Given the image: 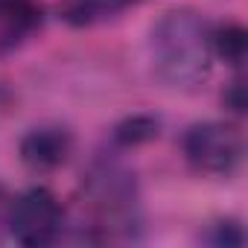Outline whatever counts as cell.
Instances as JSON below:
<instances>
[{"mask_svg":"<svg viewBox=\"0 0 248 248\" xmlns=\"http://www.w3.org/2000/svg\"><path fill=\"white\" fill-rule=\"evenodd\" d=\"M152 67L170 88H193L210 73V27L199 12L175 9L152 27Z\"/></svg>","mask_w":248,"mask_h":248,"instance_id":"1","label":"cell"},{"mask_svg":"<svg viewBox=\"0 0 248 248\" xmlns=\"http://www.w3.org/2000/svg\"><path fill=\"white\" fill-rule=\"evenodd\" d=\"M184 158L196 172L204 175H231L245 152L242 143V132L233 123H219V120H207V123H196L184 132Z\"/></svg>","mask_w":248,"mask_h":248,"instance_id":"2","label":"cell"},{"mask_svg":"<svg viewBox=\"0 0 248 248\" xmlns=\"http://www.w3.org/2000/svg\"><path fill=\"white\" fill-rule=\"evenodd\" d=\"M62 222H64V210L47 187H30L27 193L12 199L9 233L15 236V242L27 248L50 245L59 236Z\"/></svg>","mask_w":248,"mask_h":248,"instance_id":"3","label":"cell"},{"mask_svg":"<svg viewBox=\"0 0 248 248\" xmlns=\"http://www.w3.org/2000/svg\"><path fill=\"white\" fill-rule=\"evenodd\" d=\"M88 199L102 222L129 225L135 210V181L117 164H99L88 175Z\"/></svg>","mask_w":248,"mask_h":248,"instance_id":"4","label":"cell"},{"mask_svg":"<svg viewBox=\"0 0 248 248\" xmlns=\"http://www.w3.org/2000/svg\"><path fill=\"white\" fill-rule=\"evenodd\" d=\"M73 152V135L64 126H38L21 140V161L35 172L59 170Z\"/></svg>","mask_w":248,"mask_h":248,"instance_id":"5","label":"cell"},{"mask_svg":"<svg viewBox=\"0 0 248 248\" xmlns=\"http://www.w3.org/2000/svg\"><path fill=\"white\" fill-rule=\"evenodd\" d=\"M41 18L38 0H0V56L21 47L41 27Z\"/></svg>","mask_w":248,"mask_h":248,"instance_id":"6","label":"cell"},{"mask_svg":"<svg viewBox=\"0 0 248 248\" xmlns=\"http://www.w3.org/2000/svg\"><path fill=\"white\" fill-rule=\"evenodd\" d=\"M135 3H140V0H67L62 6V18L70 27H96L102 21L117 18Z\"/></svg>","mask_w":248,"mask_h":248,"instance_id":"7","label":"cell"},{"mask_svg":"<svg viewBox=\"0 0 248 248\" xmlns=\"http://www.w3.org/2000/svg\"><path fill=\"white\" fill-rule=\"evenodd\" d=\"M210 47L213 56L222 59L231 67H242L245 56H248V32L239 24H222L216 30H210Z\"/></svg>","mask_w":248,"mask_h":248,"instance_id":"8","label":"cell"},{"mask_svg":"<svg viewBox=\"0 0 248 248\" xmlns=\"http://www.w3.org/2000/svg\"><path fill=\"white\" fill-rule=\"evenodd\" d=\"M161 135V123L158 117L149 114H135L129 120H123L120 126L114 129V143L123 149H132V146H143L149 140H155Z\"/></svg>","mask_w":248,"mask_h":248,"instance_id":"9","label":"cell"},{"mask_svg":"<svg viewBox=\"0 0 248 248\" xmlns=\"http://www.w3.org/2000/svg\"><path fill=\"white\" fill-rule=\"evenodd\" d=\"M213 242L216 245H225V248H231V245H242V228L236 225V222H219L216 225V233H213Z\"/></svg>","mask_w":248,"mask_h":248,"instance_id":"10","label":"cell"},{"mask_svg":"<svg viewBox=\"0 0 248 248\" xmlns=\"http://www.w3.org/2000/svg\"><path fill=\"white\" fill-rule=\"evenodd\" d=\"M222 99H225V105H228L233 114H242V111H245V85H242V79H233Z\"/></svg>","mask_w":248,"mask_h":248,"instance_id":"11","label":"cell"},{"mask_svg":"<svg viewBox=\"0 0 248 248\" xmlns=\"http://www.w3.org/2000/svg\"><path fill=\"white\" fill-rule=\"evenodd\" d=\"M9 210H12V196L0 187V228L9 231Z\"/></svg>","mask_w":248,"mask_h":248,"instance_id":"12","label":"cell"}]
</instances>
